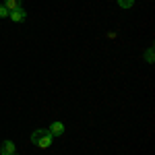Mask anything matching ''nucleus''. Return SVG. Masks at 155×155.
<instances>
[{"mask_svg":"<svg viewBox=\"0 0 155 155\" xmlns=\"http://www.w3.org/2000/svg\"><path fill=\"white\" fill-rule=\"evenodd\" d=\"M52 134H50L48 130H35L33 134H31V143L37 145V147H41V149H48L50 145H52Z\"/></svg>","mask_w":155,"mask_h":155,"instance_id":"nucleus-1","label":"nucleus"},{"mask_svg":"<svg viewBox=\"0 0 155 155\" xmlns=\"http://www.w3.org/2000/svg\"><path fill=\"white\" fill-rule=\"evenodd\" d=\"M8 17H11V21H15V23H21V21H25V17H27V12H25V8L21 6V8H17V11L8 12Z\"/></svg>","mask_w":155,"mask_h":155,"instance_id":"nucleus-2","label":"nucleus"},{"mask_svg":"<svg viewBox=\"0 0 155 155\" xmlns=\"http://www.w3.org/2000/svg\"><path fill=\"white\" fill-rule=\"evenodd\" d=\"M48 132L52 137H60V134L64 132V124H62V122H52V126L48 128Z\"/></svg>","mask_w":155,"mask_h":155,"instance_id":"nucleus-3","label":"nucleus"},{"mask_svg":"<svg viewBox=\"0 0 155 155\" xmlns=\"http://www.w3.org/2000/svg\"><path fill=\"white\" fill-rule=\"evenodd\" d=\"M0 155H15V143L12 141H4L2 149H0Z\"/></svg>","mask_w":155,"mask_h":155,"instance_id":"nucleus-4","label":"nucleus"},{"mask_svg":"<svg viewBox=\"0 0 155 155\" xmlns=\"http://www.w3.org/2000/svg\"><path fill=\"white\" fill-rule=\"evenodd\" d=\"M4 6H6L8 12H12L17 8H21V0H4Z\"/></svg>","mask_w":155,"mask_h":155,"instance_id":"nucleus-5","label":"nucleus"},{"mask_svg":"<svg viewBox=\"0 0 155 155\" xmlns=\"http://www.w3.org/2000/svg\"><path fill=\"white\" fill-rule=\"evenodd\" d=\"M118 4L122 8H130L132 4H134V0H118Z\"/></svg>","mask_w":155,"mask_h":155,"instance_id":"nucleus-6","label":"nucleus"},{"mask_svg":"<svg viewBox=\"0 0 155 155\" xmlns=\"http://www.w3.org/2000/svg\"><path fill=\"white\" fill-rule=\"evenodd\" d=\"M4 17H8V11H6L4 4H0V19H4Z\"/></svg>","mask_w":155,"mask_h":155,"instance_id":"nucleus-7","label":"nucleus"},{"mask_svg":"<svg viewBox=\"0 0 155 155\" xmlns=\"http://www.w3.org/2000/svg\"><path fill=\"white\" fill-rule=\"evenodd\" d=\"M145 58H147V62H153V48H149V50H147Z\"/></svg>","mask_w":155,"mask_h":155,"instance_id":"nucleus-8","label":"nucleus"}]
</instances>
